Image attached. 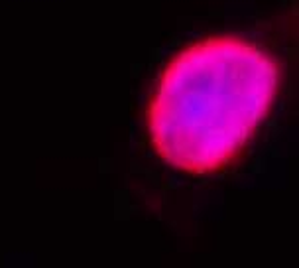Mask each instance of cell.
Wrapping results in <instances>:
<instances>
[{
	"mask_svg": "<svg viewBox=\"0 0 299 268\" xmlns=\"http://www.w3.org/2000/svg\"><path fill=\"white\" fill-rule=\"evenodd\" d=\"M280 63L236 36H209L167 61L146 109L165 164L213 174L236 160L274 103Z\"/></svg>",
	"mask_w": 299,
	"mask_h": 268,
	"instance_id": "1",
	"label": "cell"
}]
</instances>
